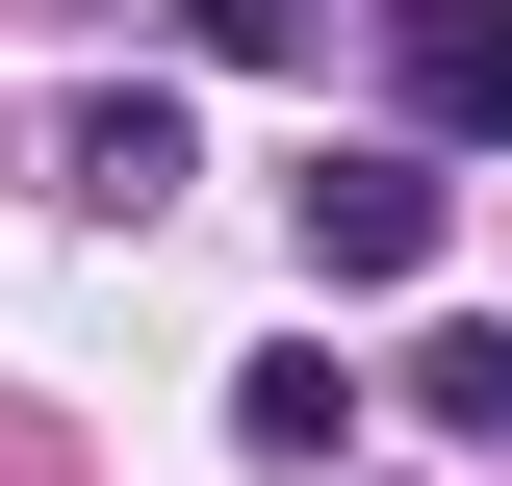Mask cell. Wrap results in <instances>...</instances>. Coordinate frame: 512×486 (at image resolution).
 <instances>
[{"instance_id":"6","label":"cell","mask_w":512,"mask_h":486,"mask_svg":"<svg viewBox=\"0 0 512 486\" xmlns=\"http://www.w3.org/2000/svg\"><path fill=\"white\" fill-rule=\"evenodd\" d=\"M180 26H205L231 77H256V52H308V0H180Z\"/></svg>"},{"instance_id":"1","label":"cell","mask_w":512,"mask_h":486,"mask_svg":"<svg viewBox=\"0 0 512 486\" xmlns=\"http://www.w3.org/2000/svg\"><path fill=\"white\" fill-rule=\"evenodd\" d=\"M410 256H436V128H410V154H308V282L384 307Z\"/></svg>"},{"instance_id":"4","label":"cell","mask_w":512,"mask_h":486,"mask_svg":"<svg viewBox=\"0 0 512 486\" xmlns=\"http://www.w3.org/2000/svg\"><path fill=\"white\" fill-rule=\"evenodd\" d=\"M333 410H359L333 333H256V359H231V435H256V461H333Z\"/></svg>"},{"instance_id":"5","label":"cell","mask_w":512,"mask_h":486,"mask_svg":"<svg viewBox=\"0 0 512 486\" xmlns=\"http://www.w3.org/2000/svg\"><path fill=\"white\" fill-rule=\"evenodd\" d=\"M410 410H436V435H512V307H487V333H436V359H410Z\"/></svg>"},{"instance_id":"2","label":"cell","mask_w":512,"mask_h":486,"mask_svg":"<svg viewBox=\"0 0 512 486\" xmlns=\"http://www.w3.org/2000/svg\"><path fill=\"white\" fill-rule=\"evenodd\" d=\"M384 77H410V128H436V154H512V0H410V26H384Z\"/></svg>"},{"instance_id":"3","label":"cell","mask_w":512,"mask_h":486,"mask_svg":"<svg viewBox=\"0 0 512 486\" xmlns=\"http://www.w3.org/2000/svg\"><path fill=\"white\" fill-rule=\"evenodd\" d=\"M52 180H77V205H103V231H154V205H180V180H205V128H180V103H154V77H103V103H77V128H52Z\"/></svg>"}]
</instances>
